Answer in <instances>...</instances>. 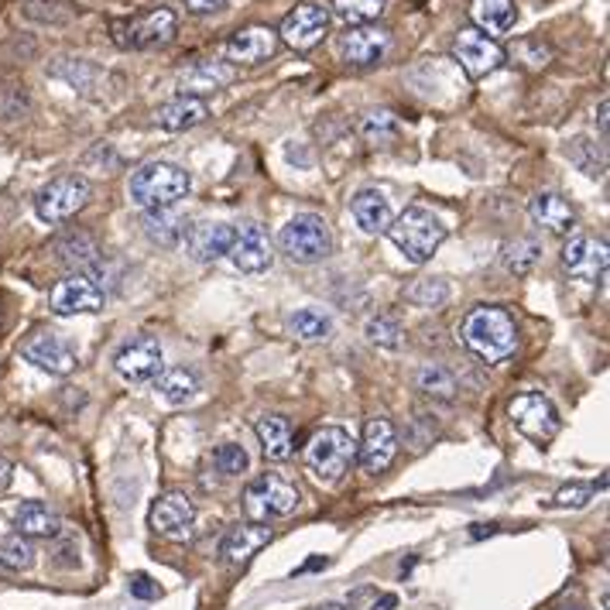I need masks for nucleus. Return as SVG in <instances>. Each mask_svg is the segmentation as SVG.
<instances>
[{"label": "nucleus", "mask_w": 610, "mask_h": 610, "mask_svg": "<svg viewBox=\"0 0 610 610\" xmlns=\"http://www.w3.org/2000/svg\"><path fill=\"white\" fill-rule=\"evenodd\" d=\"M460 339H463V347L473 350L484 364L508 360L518 347L515 315L500 306H476L460 326Z\"/></svg>", "instance_id": "1"}, {"label": "nucleus", "mask_w": 610, "mask_h": 610, "mask_svg": "<svg viewBox=\"0 0 610 610\" xmlns=\"http://www.w3.org/2000/svg\"><path fill=\"white\" fill-rule=\"evenodd\" d=\"M193 189V179L185 169L169 162H145L138 172H130L127 196L141 209H172Z\"/></svg>", "instance_id": "2"}, {"label": "nucleus", "mask_w": 610, "mask_h": 610, "mask_svg": "<svg viewBox=\"0 0 610 610\" xmlns=\"http://www.w3.org/2000/svg\"><path fill=\"white\" fill-rule=\"evenodd\" d=\"M388 237H391V244L405 254V261L426 264L439 251V244L446 241V227L436 214H429V209L408 206L402 217L391 220Z\"/></svg>", "instance_id": "3"}, {"label": "nucleus", "mask_w": 610, "mask_h": 610, "mask_svg": "<svg viewBox=\"0 0 610 610\" xmlns=\"http://www.w3.org/2000/svg\"><path fill=\"white\" fill-rule=\"evenodd\" d=\"M354 463H357V442L350 439V433H343L336 426L320 429L306 446V467L320 484L330 487L339 484Z\"/></svg>", "instance_id": "4"}, {"label": "nucleus", "mask_w": 610, "mask_h": 610, "mask_svg": "<svg viewBox=\"0 0 610 610\" xmlns=\"http://www.w3.org/2000/svg\"><path fill=\"white\" fill-rule=\"evenodd\" d=\"M278 248L296 264H320L333 251V233L320 214H296L278 230Z\"/></svg>", "instance_id": "5"}, {"label": "nucleus", "mask_w": 610, "mask_h": 610, "mask_svg": "<svg viewBox=\"0 0 610 610\" xmlns=\"http://www.w3.org/2000/svg\"><path fill=\"white\" fill-rule=\"evenodd\" d=\"M90 182L83 175H59L35 193V214L45 223H66L90 203Z\"/></svg>", "instance_id": "6"}, {"label": "nucleus", "mask_w": 610, "mask_h": 610, "mask_svg": "<svg viewBox=\"0 0 610 610\" xmlns=\"http://www.w3.org/2000/svg\"><path fill=\"white\" fill-rule=\"evenodd\" d=\"M244 508L254 521H268V518H285L299 508V487L288 484L278 473H264L257 481L248 484L244 491Z\"/></svg>", "instance_id": "7"}, {"label": "nucleus", "mask_w": 610, "mask_h": 610, "mask_svg": "<svg viewBox=\"0 0 610 610\" xmlns=\"http://www.w3.org/2000/svg\"><path fill=\"white\" fill-rule=\"evenodd\" d=\"M175 11L169 8H154V11H145L138 18H127V21H114V42L120 48H154V45H169L175 38Z\"/></svg>", "instance_id": "8"}, {"label": "nucleus", "mask_w": 610, "mask_h": 610, "mask_svg": "<svg viewBox=\"0 0 610 610\" xmlns=\"http://www.w3.org/2000/svg\"><path fill=\"white\" fill-rule=\"evenodd\" d=\"M508 415L515 422V429L521 436H528V439H536V442H549V439L560 436V429H563L560 412H555V405L539 391L515 394L511 405H508Z\"/></svg>", "instance_id": "9"}, {"label": "nucleus", "mask_w": 610, "mask_h": 610, "mask_svg": "<svg viewBox=\"0 0 610 610\" xmlns=\"http://www.w3.org/2000/svg\"><path fill=\"white\" fill-rule=\"evenodd\" d=\"M103 302H107V291H103L96 275H83L72 272L69 278H62L56 288H51L48 306L56 315H83V312H100Z\"/></svg>", "instance_id": "10"}, {"label": "nucleus", "mask_w": 610, "mask_h": 610, "mask_svg": "<svg viewBox=\"0 0 610 610\" xmlns=\"http://www.w3.org/2000/svg\"><path fill=\"white\" fill-rule=\"evenodd\" d=\"M453 59H457V66L463 69L467 79H484V76H491L504 66V48L494 38L481 35L476 28H463L453 38Z\"/></svg>", "instance_id": "11"}, {"label": "nucleus", "mask_w": 610, "mask_h": 610, "mask_svg": "<svg viewBox=\"0 0 610 610\" xmlns=\"http://www.w3.org/2000/svg\"><path fill=\"white\" fill-rule=\"evenodd\" d=\"M114 367H117V375L124 381L148 384V381H154L165 370V357H162V347H158L154 336H135V339H127L124 347L117 350Z\"/></svg>", "instance_id": "12"}, {"label": "nucleus", "mask_w": 610, "mask_h": 610, "mask_svg": "<svg viewBox=\"0 0 610 610\" xmlns=\"http://www.w3.org/2000/svg\"><path fill=\"white\" fill-rule=\"evenodd\" d=\"M193 525H196V504L189 494L169 491L151 504V528L169 542H185L193 539Z\"/></svg>", "instance_id": "13"}, {"label": "nucleus", "mask_w": 610, "mask_h": 610, "mask_svg": "<svg viewBox=\"0 0 610 610\" xmlns=\"http://www.w3.org/2000/svg\"><path fill=\"white\" fill-rule=\"evenodd\" d=\"M330 32V11L323 4H299L291 14H285L281 28L275 32L288 48L296 51H309L323 42V35Z\"/></svg>", "instance_id": "14"}, {"label": "nucleus", "mask_w": 610, "mask_h": 610, "mask_svg": "<svg viewBox=\"0 0 610 610\" xmlns=\"http://www.w3.org/2000/svg\"><path fill=\"white\" fill-rule=\"evenodd\" d=\"M21 357L28 364H35L38 370H48V375H59V378L72 375L76 364H79L72 343L66 336H59V333H48V330L32 333L28 339H24Z\"/></svg>", "instance_id": "15"}, {"label": "nucleus", "mask_w": 610, "mask_h": 610, "mask_svg": "<svg viewBox=\"0 0 610 610\" xmlns=\"http://www.w3.org/2000/svg\"><path fill=\"white\" fill-rule=\"evenodd\" d=\"M607 264H610L607 241H597V237H573V241L563 248V268L576 281L600 285L607 278Z\"/></svg>", "instance_id": "16"}, {"label": "nucleus", "mask_w": 610, "mask_h": 610, "mask_svg": "<svg viewBox=\"0 0 610 610\" xmlns=\"http://www.w3.org/2000/svg\"><path fill=\"white\" fill-rule=\"evenodd\" d=\"M398 453V436H394V426L384 418V415H375V418H367V426H364V442L357 446V457H360V467L364 473L370 476H378L391 467Z\"/></svg>", "instance_id": "17"}, {"label": "nucleus", "mask_w": 610, "mask_h": 610, "mask_svg": "<svg viewBox=\"0 0 610 610\" xmlns=\"http://www.w3.org/2000/svg\"><path fill=\"white\" fill-rule=\"evenodd\" d=\"M227 254H230L237 272L257 275L264 268H272V241H268V233H264V227H257V223L237 227Z\"/></svg>", "instance_id": "18"}, {"label": "nucleus", "mask_w": 610, "mask_h": 610, "mask_svg": "<svg viewBox=\"0 0 610 610\" xmlns=\"http://www.w3.org/2000/svg\"><path fill=\"white\" fill-rule=\"evenodd\" d=\"M278 48V35L272 28H264V24H251V28L233 32L223 45V56L233 66H261L275 56Z\"/></svg>", "instance_id": "19"}, {"label": "nucleus", "mask_w": 610, "mask_h": 610, "mask_svg": "<svg viewBox=\"0 0 610 610\" xmlns=\"http://www.w3.org/2000/svg\"><path fill=\"white\" fill-rule=\"evenodd\" d=\"M388 42H391L388 32L378 28V24H357V28H350L339 38V51L350 66L367 69V66H378L384 59Z\"/></svg>", "instance_id": "20"}, {"label": "nucleus", "mask_w": 610, "mask_h": 610, "mask_svg": "<svg viewBox=\"0 0 610 610\" xmlns=\"http://www.w3.org/2000/svg\"><path fill=\"white\" fill-rule=\"evenodd\" d=\"M51 254H56V261L62 264V268L69 272H83V275H96L100 268V248L90 233L83 230H69L62 233L56 244H51Z\"/></svg>", "instance_id": "21"}, {"label": "nucleus", "mask_w": 610, "mask_h": 610, "mask_svg": "<svg viewBox=\"0 0 610 610\" xmlns=\"http://www.w3.org/2000/svg\"><path fill=\"white\" fill-rule=\"evenodd\" d=\"M272 542V528L264 521H251V525H237L227 532L220 552L230 566H248L254 555Z\"/></svg>", "instance_id": "22"}, {"label": "nucleus", "mask_w": 610, "mask_h": 610, "mask_svg": "<svg viewBox=\"0 0 610 610\" xmlns=\"http://www.w3.org/2000/svg\"><path fill=\"white\" fill-rule=\"evenodd\" d=\"M528 214H532V220L545 227L549 233H569L576 223L573 203L560 193H536L532 203H528Z\"/></svg>", "instance_id": "23"}, {"label": "nucleus", "mask_w": 610, "mask_h": 610, "mask_svg": "<svg viewBox=\"0 0 610 610\" xmlns=\"http://www.w3.org/2000/svg\"><path fill=\"white\" fill-rule=\"evenodd\" d=\"M233 241V227L227 223H199L185 233V248H189L193 261L209 264V261H220L230 251Z\"/></svg>", "instance_id": "24"}, {"label": "nucleus", "mask_w": 610, "mask_h": 610, "mask_svg": "<svg viewBox=\"0 0 610 610\" xmlns=\"http://www.w3.org/2000/svg\"><path fill=\"white\" fill-rule=\"evenodd\" d=\"M470 21L476 32L497 42V35L515 28V0H470Z\"/></svg>", "instance_id": "25"}, {"label": "nucleus", "mask_w": 610, "mask_h": 610, "mask_svg": "<svg viewBox=\"0 0 610 610\" xmlns=\"http://www.w3.org/2000/svg\"><path fill=\"white\" fill-rule=\"evenodd\" d=\"M206 117H209V111H206V103L199 96H175V100L162 103V107L154 111V124L162 130H172V135L199 127Z\"/></svg>", "instance_id": "26"}, {"label": "nucleus", "mask_w": 610, "mask_h": 610, "mask_svg": "<svg viewBox=\"0 0 610 610\" xmlns=\"http://www.w3.org/2000/svg\"><path fill=\"white\" fill-rule=\"evenodd\" d=\"M354 220L364 233H388L391 227V203L381 189H360L350 203Z\"/></svg>", "instance_id": "27"}, {"label": "nucleus", "mask_w": 610, "mask_h": 610, "mask_svg": "<svg viewBox=\"0 0 610 610\" xmlns=\"http://www.w3.org/2000/svg\"><path fill=\"white\" fill-rule=\"evenodd\" d=\"M254 433L261 439V449H264V457L281 463L291 457V449H296V436H291V426H288V418L285 415H261L254 422Z\"/></svg>", "instance_id": "28"}, {"label": "nucleus", "mask_w": 610, "mask_h": 610, "mask_svg": "<svg viewBox=\"0 0 610 610\" xmlns=\"http://www.w3.org/2000/svg\"><path fill=\"white\" fill-rule=\"evenodd\" d=\"M14 528L24 539H56L59 536V515L42 500H24L14 511Z\"/></svg>", "instance_id": "29"}, {"label": "nucleus", "mask_w": 610, "mask_h": 610, "mask_svg": "<svg viewBox=\"0 0 610 610\" xmlns=\"http://www.w3.org/2000/svg\"><path fill=\"white\" fill-rule=\"evenodd\" d=\"M233 79V69L223 62H196L182 72V96H196V93H214L227 87Z\"/></svg>", "instance_id": "30"}, {"label": "nucleus", "mask_w": 610, "mask_h": 610, "mask_svg": "<svg viewBox=\"0 0 610 610\" xmlns=\"http://www.w3.org/2000/svg\"><path fill=\"white\" fill-rule=\"evenodd\" d=\"M154 391L162 394L169 405H185V402H193V398H196L199 381H196L193 370L169 367V370H162V375L154 378Z\"/></svg>", "instance_id": "31"}, {"label": "nucleus", "mask_w": 610, "mask_h": 610, "mask_svg": "<svg viewBox=\"0 0 610 610\" xmlns=\"http://www.w3.org/2000/svg\"><path fill=\"white\" fill-rule=\"evenodd\" d=\"M145 233H148V241L162 244V248H172L185 237V223L172 214V209H148Z\"/></svg>", "instance_id": "32"}, {"label": "nucleus", "mask_w": 610, "mask_h": 610, "mask_svg": "<svg viewBox=\"0 0 610 610\" xmlns=\"http://www.w3.org/2000/svg\"><path fill=\"white\" fill-rule=\"evenodd\" d=\"M539 257H542V248H539V241H532V237H518V241L504 244V254H500L504 268H508L511 275H518V278L532 275Z\"/></svg>", "instance_id": "33"}, {"label": "nucleus", "mask_w": 610, "mask_h": 610, "mask_svg": "<svg viewBox=\"0 0 610 610\" xmlns=\"http://www.w3.org/2000/svg\"><path fill=\"white\" fill-rule=\"evenodd\" d=\"M35 566V549L24 536H0V573H28Z\"/></svg>", "instance_id": "34"}, {"label": "nucleus", "mask_w": 610, "mask_h": 610, "mask_svg": "<svg viewBox=\"0 0 610 610\" xmlns=\"http://www.w3.org/2000/svg\"><path fill=\"white\" fill-rule=\"evenodd\" d=\"M418 391H426L429 398H439V402H453L457 398V378H453V370H446L442 364H426L418 370Z\"/></svg>", "instance_id": "35"}, {"label": "nucleus", "mask_w": 610, "mask_h": 610, "mask_svg": "<svg viewBox=\"0 0 610 610\" xmlns=\"http://www.w3.org/2000/svg\"><path fill=\"white\" fill-rule=\"evenodd\" d=\"M288 330L306 343H320L333 333V323H330V315L315 312V309H299V312H291Z\"/></svg>", "instance_id": "36"}, {"label": "nucleus", "mask_w": 610, "mask_h": 610, "mask_svg": "<svg viewBox=\"0 0 610 610\" xmlns=\"http://www.w3.org/2000/svg\"><path fill=\"white\" fill-rule=\"evenodd\" d=\"M405 299L418 309H439L449 299V285L442 278H418L405 288Z\"/></svg>", "instance_id": "37"}, {"label": "nucleus", "mask_w": 610, "mask_h": 610, "mask_svg": "<svg viewBox=\"0 0 610 610\" xmlns=\"http://www.w3.org/2000/svg\"><path fill=\"white\" fill-rule=\"evenodd\" d=\"M384 4L388 0H333V11L357 28V24H375L381 18Z\"/></svg>", "instance_id": "38"}, {"label": "nucleus", "mask_w": 610, "mask_h": 610, "mask_svg": "<svg viewBox=\"0 0 610 610\" xmlns=\"http://www.w3.org/2000/svg\"><path fill=\"white\" fill-rule=\"evenodd\" d=\"M360 135L370 141V145H384L391 138H398V117L391 111H370L364 114L360 120Z\"/></svg>", "instance_id": "39"}, {"label": "nucleus", "mask_w": 610, "mask_h": 610, "mask_svg": "<svg viewBox=\"0 0 610 610\" xmlns=\"http://www.w3.org/2000/svg\"><path fill=\"white\" fill-rule=\"evenodd\" d=\"M402 326H398L391 315H375V320H367V339L375 343L381 350H398L402 347Z\"/></svg>", "instance_id": "40"}, {"label": "nucleus", "mask_w": 610, "mask_h": 610, "mask_svg": "<svg viewBox=\"0 0 610 610\" xmlns=\"http://www.w3.org/2000/svg\"><path fill=\"white\" fill-rule=\"evenodd\" d=\"M214 467H217L223 476H237V473H244V470L251 467V457H248L244 446L227 442V446H220L217 453H214Z\"/></svg>", "instance_id": "41"}, {"label": "nucleus", "mask_w": 610, "mask_h": 610, "mask_svg": "<svg viewBox=\"0 0 610 610\" xmlns=\"http://www.w3.org/2000/svg\"><path fill=\"white\" fill-rule=\"evenodd\" d=\"M594 497V487H583V484H569L560 494L552 497V508H587Z\"/></svg>", "instance_id": "42"}, {"label": "nucleus", "mask_w": 610, "mask_h": 610, "mask_svg": "<svg viewBox=\"0 0 610 610\" xmlns=\"http://www.w3.org/2000/svg\"><path fill=\"white\" fill-rule=\"evenodd\" d=\"M130 594H135L138 600H158V583L151 579V576H145V573H135L130 576Z\"/></svg>", "instance_id": "43"}, {"label": "nucleus", "mask_w": 610, "mask_h": 610, "mask_svg": "<svg viewBox=\"0 0 610 610\" xmlns=\"http://www.w3.org/2000/svg\"><path fill=\"white\" fill-rule=\"evenodd\" d=\"M185 8H189L193 14H209V11H220L223 0H185Z\"/></svg>", "instance_id": "44"}, {"label": "nucleus", "mask_w": 610, "mask_h": 610, "mask_svg": "<svg viewBox=\"0 0 610 610\" xmlns=\"http://www.w3.org/2000/svg\"><path fill=\"white\" fill-rule=\"evenodd\" d=\"M14 484V463L0 457V491H8Z\"/></svg>", "instance_id": "45"}, {"label": "nucleus", "mask_w": 610, "mask_h": 610, "mask_svg": "<svg viewBox=\"0 0 610 610\" xmlns=\"http://www.w3.org/2000/svg\"><path fill=\"white\" fill-rule=\"evenodd\" d=\"M394 603H398V597L394 594H384L381 600H375V607H370V610H394Z\"/></svg>", "instance_id": "46"}, {"label": "nucleus", "mask_w": 610, "mask_h": 610, "mask_svg": "<svg viewBox=\"0 0 610 610\" xmlns=\"http://www.w3.org/2000/svg\"><path fill=\"white\" fill-rule=\"evenodd\" d=\"M497 532V525H473V539H481V536H494Z\"/></svg>", "instance_id": "47"}, {"label": "nucleus", "mask_w": 610, "mask_h": 610, "mask_svg": "<svg viewBox=\"0 0 610 610\" xmlns=\"http://www.w3.org/2000/svg\"><path fill=\"white\" fill-rule=\"evenodd\" d=\"M600 135H603V141H607V100L600 103Z\"/></svg>", "instance_id": "48"}]
</instances>
